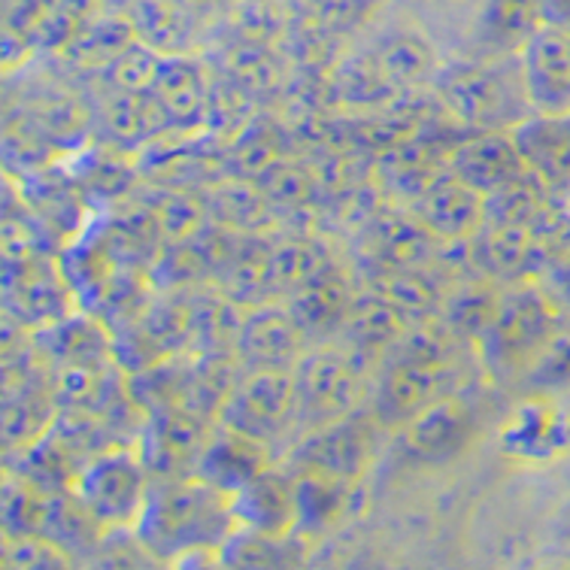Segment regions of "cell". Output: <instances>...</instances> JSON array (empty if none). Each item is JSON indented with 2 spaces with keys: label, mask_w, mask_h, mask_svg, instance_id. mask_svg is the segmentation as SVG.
<instances>
[{
  "label": "cell",
  "mask_w": 570,
  "mask_h": 570,
  "mask_svg": "<svg viewBox=\"0 0 570 570\" xmlns=\"http://www.w3.org/2000/svg\"><path fill=\"white\" fill-rule=\"evenodd\" d=\"M237 531L230 492L200 476L153 483L134 538L146 556L167 564H191L200 552H222Z\"/></svg>",
  "instance_id": "obj_1"
},
{
  "label": "cell",
  "mask_w": 570,
  "mask_h": 570,
  "mask_svg": "<svg viewBox=\"0 0 570 570\" xmlns=\"http://www.w3.org/2000/svg\"><path fill=\"white\" fill-rule=\"evenodd\" d=\"M431 88L452 119L476 131H513L534 110L519 56L461 58L440 65Z\"/></svg>",
  "instance_id": "obj_2"
},
{
  "label": "cell",
  "mask_w": 570,
  "mask_h": 570,
  "mask_svg": "<svg viewBox=\"0 0 570 570\" xmlns=\"http://www.w3.org/2000/svg\"><path fill=\"white\" fill-rule=\"evenodd\" d=\"M297 401V428L301 434L309 428L325 425L334 419L358 413L367 397V362L337 343L309 346L301 362L292 367Z\"/></svg>",
  "instance_id": "obj_3"
},
{
  "label": "cell",
  "mask_w": 570,
  "mask_h": 570,
  "mask_svg": "<svg viewBox=\"0 0 570 570\" xmlns=\"http://www.w3.org/2000/svg\"><path fill=\"white\" fill-rule=\"evenodd\" d=\"M73 492L107 534L134 531L153 494V476L137 446H112L98 452L79 473Z\"/></svg>",
  "instance_id": "obj_4"
},
{
  "label": "cell",
  "mask_w": 570,
  "mask_h": 570,
  "mask_svg": "<svg viewBox=\"0 0 570 570\" xmlns=\"http://www.w3.org/2000/svg\"><path fill=\"white\" fill-rule=\"evenodd\" d=\"M549 334L547 301L534 288H507L498 304L492 325L476 341L483 355L485 373L494 380H510L515 373H525L528 362L534 358L540 343Z\"/></svg>",
  "instance_id": "obj_5"
},
{
  "label": "cell",
  "mask_w": 570,
  "mask_h": 570,
  "mask_svg": "<svg viewBox=\"0 0 570 570\" xmlns=\"http://www.w3.org/2000/svg\"><path fill=\"white\" fill-rule=\"evenodd\" d=\"M380 431L383 425L373 413L371 416L350 413L309 428L288 455V468L297 473H328V476L362 480L380 452Z\"/></svg>",
  "instance_id": "obj_6"
},
{
  "label": "cell",
  "mask_w": 570,
  "mask_h": 570,
  "mask_svg": "<svg viewBox=\"0 0 570 570\" xmlns=\"http://www.w3.org/2000/svg\"><path fill=\"white\" fill-rule=\"evenodd\" d=\"M3 304L7 316L28 331L46 328L79 307L61 258L52 253L3 258Z\"/></svg>",
  "instance_id": "obj_7"
},
{
  "label": "cell",
  "mask_w": 570,
  "mask_h": 570,
  "mask_svg": "<svg viewBox=\"0 0 570 570\" xmlns=\"http://www.w3.org/2000/svg\"><path fill=\"white\" fill-rule=\"evenodd\" d=\"M216 422L188 413L183 406H155L146 413L137 438V450L153 483L186 480L198 473Z\"/></svg>",
  "instance_id": "obj_8"
},
{
  "label": "cell",
  "mask_w": 570,
  "mask_h": 570,
  "mask_svg": "<svg viewBox=\"0 0 570 570\" xmlns=\"http://www.w3.org/2000/svg\"><path fill=\"white\" fill-rule=\"evenodd\" d=\"M219 422L274 446L276 440L297 428L292 371H243Z\"/></svg>",
  "instance_id": "obj_9"
},
{
  "label": "cell",
  "mask_w": 570,
  "mask_h": 570,
  "mask_svg": "<svg viewBox=\"0 0 570 570\" xmlns=\"http://www.w3.org/2000/svg\"><path fill=\"white\" fill-rule=\"evenodd\" d=\"M461 389V367H428V364H383L380 380L373 383L371 413L392 431L416 419L425 406Z\"/></svg>",
  "instance_id": "obj_10"
},
{
  "label": "cell",
  "mask_w": 570,
  "mask_h": 570,
  "mask_svg": "<svg viewBox=\"0 0 570 570\" xmlns=\"http://www.w3.org/2000/svg\"><path fill=\"white\" fill-rule=\"evenodd\" d=\"M358 243L373 271H431L443 249V240L416 219L413 209L389 204L358 230Z\"/></svg>",
  "instance_id": "obj_11"
},
{
  "label": "cell",
  "mask_w": 570,
  "mask_h": 570,
  "mask_svg": "<svg viewBox=\"0 0 570 570\" xmlns=\"http://www.w3.org/2000/svg\"><path fill=\"white\" fill-rule=\"evenodd\" d=\"M309 346L313 343L297 325L288 304L274 301L246 307L234 341V352L246 371H292Z\"/></svg>",
  "instance_id": "obj_12"
},
{
  "label": "cell",
  "mask_w": 570,
  "mask_h": 570,
  "mask_svg": "<svg viewBox=\"0 0 570 570\" xmlns=\"http://www.w3.org/2000/svg\"><path fill=\"white\" fill-rule=\"evenodd\" d=\"M528 100L538 116L561 119L570 112V31L540 24V31L519 52Z\"/></svg>",
  "instance_id": "obj_13"
},
{
  "label": "cell",
  "mask_w": 570,
  "mask_h": 570,
  "mask_svg": "<svg viewBox=\"0 0 570 570\" xmlns=\"http://www.w3.org/2000/svg\"><path fill=\"white\" fill-rule=\"evenodd\" d=\"M149 91L170 121V131L200 134L209 125L213 77L200 58H191L188 52L165 56Z\"/></svg>",
  "instance_id": "obj_14"
},
{
  "label": "cell",
  "mask_w": 570,
  "mask_h": 570,
  "mask_svg": "<svg viewBox=\"0 0 570 570\" xmlns=\"http://www.w3.org/2000/svg\"><path fill=\"white\" fill-rule=\"evenodd\" d=\"M476 434V410L461 392L443 395L401 428L406 452L422 461H450L471 446Z\"/></svg>",
  "instance_id": "obj_15"
},
{
  "label": "cell",
  "mask_w": 570,
  "mask_h": 570,
  "mask_svg": "<svg viewBox=\"0 0 570 570\" xmlns=\"http://www.w3.org/2000/svg\"><path fill=\"white\" fill-rule=\"evenodd\" d=\"M19 191L24 204L31 207L37 219L43 222V228L52 234L56 243H77L86 234V213L88 198L70 170L61 167H40L31 174L19 176Z\"/></svg>",
  "instance_id": "obj_16"
},
{
  "label": "cell",
  "mask_w": 570,
  "mask_h": 570,
  "mask_svg": "<svg viewBox=\"0 0 570 570\" xmlns=\"http://www.w3.org/2000/svg\"><path fill=\"white\" fill-rule=\"evenodd\" d=\"M352 301H355L352 279L337 264H331L328 271H322V274L313 276L309 283H304L285 297L292 316L297 318V325L304 328L313 346L341 337V328L343 322H346Z\"/></svg>",
  "instance_id": "obj_17"
},
{
  "label": "cell",
  "mask_w": 570,
  "mask_h": 570,
  "mask_svg": "<svg viewBox=\"0 0 570 570\" xmlns=\"http://www.w3.org/2000/svg\"><path fill=\"white\" fill-rule=\"evenodd\" d=\"M410 209L431 234H438L443 243H468L483 228L485 222V195L476 191L459 176H440L425 195H419Z\"/></svg>",
  "instance_id": "obj_18"
},
{
  "label": "cell",
  "mask_w": 570,
  "mask_h": 570,
  "mask_svg": "<svg viewBox=\"0 0 570 570\" xmlns=\"http://www.w3.org/2000/svg\"><path fill=\"white\" fill-rule=\"evenodd\" d=\"M230 507H234L237 528L288 538L297 528L295 476L276 471L271 464L267 471L253 476L249 483L230 494Z\"/></svg>",
  "instance_id": "obj_19"
},
{
  "label": "cell",
  "mask_w": 570,
  "mask_h": 570,
  "mask_svg": "<svg viewBox=\"0 0 570 570\" xmlns=\"http://www.w3.org/2000/svg\"><path fill=\"white\" fill-rule=\"evenodd\" d=\"M450 174L476 191L492 195L494 188L525 174V158L513 131H480L452 146Z\"/></svg>",
  "instance_id": "obj_20"
},
{
  "label": "cell",
  "mask_w": 570,
  "mask_h": 570,
  "mask_svg": "<svg viewBox=\"0 0 570 570\" xmlns=\"http://www.w3.org/2000/svg\"><path fill=\"white\" fill-rule=\"evenodd\" d=\"M91 119H95V128L100 131L104 142L116 146L121 153L140 149L170 131V121L158 107V100L153 98V91L110 88V95L100 100Z\"/></svg>",
  "instance_id": "obj_21"
},
{
  "label": "cell",
  "mask_w": 570,
  "mask_h": 570,
  "mask_svg": "<svg viewBox=\"0 0 570 570\" xmlns=\"http://www.w3.org/2000/svg\"><path fill=\"white\" fill-rule=\"evenodd\" d=\"M540 24V0H480L471 24L473 52L476 58L519 56Z\"/></svg>",
  "instance_id": "obj_22"
},
{
  "label": "cell",
  "mask_w": 570,
  "mask_h": 570,
  "mask_svg": "<svg viewBox=\"0 0 570 570\" xmlns=\"http://www.w3.org/2000/svg\"><path fill=\"white\" fill-rule=\"evenodd\" d=\"M413 318L406 316L404 309L397 307L395 301H389L383 292L376 288H364L355 292L346 322L341 328V341L350 352H355L364 362H380L395 346V341L406 331Z\"/></svg>",
  "instance_id": "obj_23"
},
{
  "label": "cell",
  "mask_w": 570,
  "mask_h": 570,
  "mask_svg": "<svg viewBox=\"0 0 570 570\" xmlns=\"http://www.w3.org/2000/svg\"><path fill=\"white\" fill-rule=\"evenodd\" d=\"M367 52L397 91L434 86V77L440 70L438 49L416 24H385V31L376 37V43Z\"/></svg>",
  "instance_id": "obj_24"
},
{
  "label": "cell",
  "mask_w": 570,
  "mask_h": 570,
  "mask_svg": "<svg viewBox=\"0 0 570 570\" xmlns=\"http://www.w3.org/2000/svg\"><path fill=\"white\" fill-rule=\"evenodd\" d=\"M271 450H274L271 443L216 422L195 476L234 494L240 485H246L253 476H258V473L274 464Z\"/></svg>",
  "instance_id": "obj_25"
},
{
  "label": "cell",
  "mask_w": 570,
  "mask_h": 570,
  "mask_svg": "<svg viewBox=\"0 0 570 570\" xmlns=\"http://www.w3.org/2000/svg\"><path fill=\"white\" fill-rule=\"evenodd\" d=\"M61 404L52 395L49 380L10 385L3 389V450L7 455H22L43 443L58 422Z\"/></svg>",
  "instance_id": "obj_26"
},
{
  "label": "cell",
  "mask_w": 570,
  "mask_h": 570,
  "mask_svg": "<svg viewBox=\"0 0 570 570\" xmlns=\"http://www.w3.org/2000/svg\"><path fill=\"white\" fill-rule=\"evenodd\" d=\"M471 255L473 274H483L494 283H515L525 274L534 255V230L522 225H494L483 222V228L464 243Z\"/></svg>",
  "instance_id": "obj_27"
},
{
  "label": "cell",
  "mask_w": 570,
  "mask_h": 570,
  "mask_svg": "<svg viewBox=\"0 0 570 570\" xmlns=\"http://www.w3.org/2000/svg\"><path fill=\"white\" fill-rule=\"evenodd\" d=\"M183 297L188 309V352L234 350L246 307L225 292H209L200 285L183 292Z\"/></svg>",
  "instance_id": "obj_28"
},
{
  "label": "cell",
  "mask_w": 570,
  "mask_h": 570,
  "mask_svg": "<svg viewBox=\"0 0 570 570\" xmlns=\"http://www.w3.org/2000/svg\"><path fill=\"white\" fill-rule=\"evenodd\" d=\"M209 219L237 234H271L279 225V209L267 200L255 179L219 183L207 198Z\"/></svg>",
  "instance_id": "obj_29"
},
{
  "label": "cell",
  "mask_w": 570,
  "mask_h": 570,
  "mask_svg": "<svg viewBox=\"0 0 570 570\" xmlns=\"http://www.w3.org/2000/svg\"><path fill=\"white\" fill-rule=\"evenodd\" d=\"M464 337L452 328L440 313L413 318L406 331L389 350L383 364H428V367H446L461 362Z\"/></svg>",
  "instance_id": "obj_30"
},
{
  "label": "cell",
  "mask_w": 570,
  "mask_h": 570,
  "mask_svg": "<svg viewBox=\"0 0 570 570\" xmlns=\"http://www.w3.org/2000/svg\"><path fill=\"white\" fill-rule=\"evenodd\" d=\"M137 40H140V37H137L131 19H128L125 12L104 10L98 19H91V22L73 37V43L65 46L58 56L65 58L70 67H77V70H88V73L98 70V73H104V70H107L128 46L137 43Z\"/></svg>",
  "instance_id": "obj_31"
},
{
  "label": "cell",
  "mask_w": 570,
  "mask_h": 570,
  "mask_svg": "<svg viewBox=\"0 0 570 570\" xmlns=\"http://www.w3.org/2000/svg\"><path fill=\"white\" fill-rule=\"evenodd\" d=\"M125 16L142 43L158 49L161 56L186 52L195 37V19L183 0H128Z\"/></svg>",
  "instance_id": "obj_32"
},
{
  "label": "cell",
  "mask_w": 570,
  "mask_h": 570,
  "mask_svg": "<svg viewBox=\"0 0 570 570\" xmlns=\"http://www.w3.org/2000/svg\"><path fill=\"white\" fill-rule=\"evenodd\" d=\"M492 283L494 279H489V276L473 274L464 276V279H455L450 292H443L440 316L446 318L452 328L473 346L483 337L485 328L492 325L501 295H504V292L492 288Z\"/></svg>",
  "instance_id": "obj_33"
},
{
  "label": "cell",
  "mask_w": 570,
  "mask_h": 570,
  "mask_svg": "<svg viewBox=\"0 0 570 570\" xmlns=\"http://www.w3.org/2000/svg\"><path fill=\"white\" fill-rule=\"evenodd\" d=\"M331 264L328 246L313 234L271 240V297H288Z\"/></svg>",
  "instance_id": "obj_34"
},
{
  "label": "cell",
  "mask_w": 570,
  "mask_h": 570,
  "mask_svg": "<svg viewBox=\"0 0 570 570\" xmlns=\"http://www.w3.org/2000/svg\"><path fill=\"white\" fill-rule=\"evenodd\" d=\"M70 176L77 179L82 195L91 198L121 200L131 191L134 179H137V167L121 158V149L116 146H100V149H88L67 158Z\"/></svg>",
  "instance_id": "obj_35"
},
{
  "label": "cell",
  "mask_w": 570,
  "mask_h": 570,
  "mask_svg": "<svg viewBox=\"0 0 570 570\" xmlns=\"http://www.w3.org/2000/svg\"><path fill=\"white\" fill-rule=\"evenodd\" d=\"M358 480L328 476V473H297V528L304 531H325L331 528L352 501V489Z\"/></svg>",
  "instance_id": "obj_36"
},
{
  "label": "cell",
  "mask_w": 570,
  "mask_h": 570,
  "mask_svg": "<svg viewBox=\"0 0 570 570\" xmlns=\"http://www.w3.org/2000/svg\"><path fill=\"white\" fill-rule=\"evenodd\" d=\"M255 183L262 188L267 200L274 204L279 213H304V209L316 200L318 176L316 167L307 161H297V158H276L274 165L255 176Z\"/></svg>",
  "instance_id": "obj_37"
},
{
  "label": "cell",
  "mask_w": 570,
  "mask_h": 570,
  "mask_svg": "<svg viewBox=\"0 0 570 570\" xmlns=\"http://www.w3.org/2000/svg\"><path fill=\"white\" fill-rule=\"evenodd\" d=\"M367 285L383 292L389 301H395L410 318L440 313V304H443V288L438 279L431 276V271H419V267L416 271H371Z\"/></svg>",
  "instance_id": "obj_38"
},
{
  "label": "cell",
  "mask_w": 570,
  "mask_h": 570,
  "mask_svg": "<svg viewBox=\"0 0 570 570\" xmlns=\"http://www.w3.org/2000/svg\"><path fill=\"white\" fill-rule=\"evenodd\" d=\"M153 207L155 219L165 230V240H188L195 237L204 225L209 222L207 200H200L198 195H191L186 188L179 186H165L155 198L146 200Z\"/></svg>",
  "instance_id": "obj_39"
},
{
  "label": "cell",
  "mask_w": 570,
  "mask_h": 570,
  "mask_svg": "<svg viewBox=\"0 0 570 570\" xmlns=\"http://www.w3.org/2000/svg\"><path fill=\"white\" fill-rule=\"evenodd\" d=\"M276 158H283V146L276 128L267 121H249L243 131L234 134V142L225 149V167L246 179H255Z\"/></svg>",
  "instance_id": "obj_40"
},
{
  "label": "cell",
  "mask_w": 570,
  "mask_h": 570,
  "mask_svg": "<svg viewBox=\"0 0 570 570\" xmlns=\"http://www.w3.org/2000/svg\"><path fill=\"white\" fill-rule=\"evenodd\" d=\"M540 188L538 179L528 174H519L507 186L494 188L492 195H485V222L494 225H522L531 228L540 216Z\"/></svg>",
  "instance_id": "obj_41"
},
{
  "label": "cell",
  "mask_w": 570,
  "mask_h": 570,
  "mask_svg": "<svg viewBox=\"0 0 570 570\" xmlns=\"http://www.w3.org/2000/svg\"><path fill=\"white\" fill-rule=\"evenodd\" d=\"M285 549H292L288 538L237 528L222 547L219 564H225V568H279V564H292Z\"/></svg>",
  "instance_id": "obj_42"
},
{
  "label": "cell",
  "mask_w": 570,
  "mask_h": 570,
  "mask_svg": "<svg viewBox=\"0 0 570 570\" xmlns=\"http://www.w3.org/2000/svg\"><path fill=\"white\" fill-rule=\"evenodd\" d=\"M0 564L7 570H52L77 564L73 552L43 534H22V538H3Z\"/></svg>",
  "instance_id": "obj_43"
},
{
  "label": "cell",
  "mask_w": 570,
  "mask_h": 570,
  "mask_svg": "<svg viewBox=\"0 0 570 570\" xmlns=\"http://www.w3.org/2000/svg\"><path fill=\"white\" fill-rule=\"evenodd\" d=\"M161 52L146 46L142 40L131 43L125 52H121L116 61H112L104 77L110 82V88H121V91H149L155 82V73L161 67Z\"/></svg>",
  "instance_id": "obj_44"
},
{
  "label": "cell",
  "mask_w": 570,
  "mask_h": 570,
  "mask_svg": "<svg viewBox=\"0 0 570 570\" xmlns=\"http://www.w3.org/2000/svg\"><path fill=\"white\" fill-rule=\"evenodd\" d=\"M570 371V331H549L547 341L540 343V350L534 352V358L528 362L525 376L528 383L534 385H556L564 380Z\"/></svg>",
  "instance_id": "obj_45"
}]
</instances>
